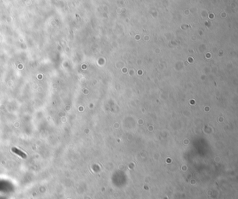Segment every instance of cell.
<instances>
[{
	"instance_id": "obj_1",
	"label": "cell",
	"mask_w": 238,
	"mask_h": 199,
	"mask_svg": "<svg viewBox=\"0 0 238 199\" xmlns=\"http://www.w3.org/2000/svg\"><path fill=\"white\" fill-rule=\"evenodd\" d=\"M12 151L13 152H15V153H16V154H17L20 155L21 157H23V158H24V159H25V158L27 157V155L25 154V153H23V152H21L20 150H19L18 149H17V148H16V147H13V148H12Z\"/></svg>"
}]
</instances>
